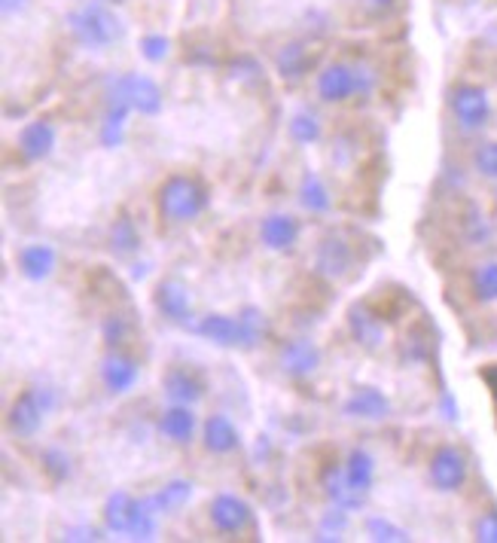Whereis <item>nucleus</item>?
<instances>
[{"label": "nucleus", "mask_w": 497, "mask_h": 543, "mask_svg": "<svg viewBox=\"0 0 497 543\" xmlns=\"http://www.w3.org/2000/svg\"><path fill=\"white\" fill-rule=\"evenodd\" d=\"M31 0H0V10H4V16H19L28 10Z\"/></svg>", "instance_id": "49530a36"}, {"label": "nucleus", "mask_w": 497, "mask_h": 543, "mask_svg": "<svg viewBox=\"0 0 497 543\" xmlns=\"http://www.w3.org/2000/svg\"><path fill=\"white\" fill-rule=\"evenodd\" d=\"M129 336H132V324H129L126 315L116 312V315H107L101 321V339H104L107 348H122L129 342Z\"/></svg>", "instance_id": "f704fd0d"}, {"label": "nucleus", "mask_w": 497, "mask_h": 543, "mask_svg": "<svg viewBox=\"0 0 497 543\" xmlns=\"http://www.w3.org/2000/svg\"><path fill=\"white\" fill-rule=\"evenodd\" d=\"M449 110L461 132H482L491 119V95L479 83H455L449 89Z\"/></svg>", "instance_id": "20e7f679"}, {"label": "nucleus", "mask_w": 497, "mask_h": 543, "mask_svg": "<svg viewBox=\"0 0 497 543\" xmlns=\"http://www.w3.org/2000/svg\"><path fill=\"white\" fill-rule=\"evenodd\" d=\"M467 476H470V458H467V452L461 446L446 443V446H440L437 452L430 455L427 479L437 492H443V495L461 492L467 486Z\"/></svg>", "instance_id": "39448f33"}, {"label": "nucleus", "mask_w": 497, "mask_h": 543, "mask_svg": "<svg viewBox=\"0 0 497 543\" xmlns=\"http://www.w3.org/2000/svg\"><path fill=\"white\" fill-rule=\"evenodd\" d=\"M202 446L205 452L211 455H232L241 449V434L235 428V421L223 412H211L205 421H202Z\"/></svg>", "instance_id": "aec40b11"}, {"label": "nucleus", "mask_w": 497, "mask_h": 543, "mask_svg": "<svg viewBox=\"0 0 497 543\" xmlns=\"http://www.w3.org/2000/svg\"><path fill=\"white\" fill-rule=\"evenodd\" d=\"M464 235H467V241H470L473 248L485 245V241L491 238V223L485 220V214H479L476 208H470V211H467V223H464Z\"/></svg>", "instance_id": "4c0bfd02"}, {"label": "nucleus", "mask_w": 497, "mask_h": 543, "mask_svg": "<svg viewBox=\"0 0 497 543\" xmlns=\"http://www.w3.org/2000/svg\"><path fill=\"white\" fill-rule=\"evenodd\" d=\"M470 290L476 303H497V260H485L473 269L470 275Z\"/></svg>", "instance_id": "473e14b6"}, {"label": "nucleus", "mask_w": 497, "mask_h": 543, "mask_svg": "<svg viewBox=\"0 0 497 543\" xmlns=\"http://www.w3.org/2000/svg\"><path fill=\"white\" fill-rule=\"evenodd\" d=\"M107 528H92V525H68L65 540H104Z\"/></svg>", "instance_id": "c03bdc74"}, {"label": "nucleus", "mask_w": 497, "mask_h": 543, "mask_svg": "<svg viewBox=\"0 0 497 543\" xmlns=\"http://www.w3.org/2000/svg\"><path fill=\"white\" fill-rule=\"evenodd\" d=\"M104 98L126 101L141 116H156L165 104L162 86L147 74H110L104 80Z\"/></svg>", "instance_id": "7ed1b4c3"}, {"label": "nucleus", "mask_w": 497, "mask_h": 543, "mask_svg": "<svg viewBox=\"0 0 497 543\" xmlns=\"http://www.w3.org/2000/svg\"><path fill=\"white\" fill-rule=\"evenodd\" d=\"M272 62H275V74L287 86H296L308 77V71H312V49H308V43H302V40H287L284 46H278Z\"/></svg>", "instance_id": "412c9836"}, {"label": "nucleus", "mask_w": 497, "mask_h": 543, "mask_svg": "<svg viewBox=\"0 0 497 543\" xmlns=\"http://www.w3.org/2000/svg\"><path fill=\"white\" fill-rule=\"evenodd\" d=\"M342 467H345L348 492H351V498H354V504H357V510H360V507L366 504L372 486H376V458H372L369 449L354 446V449L348 452V458H345Z\"/></svg>", "instance_id": "2eb2a0df"}, {"label": "nucleus", "mask_w": 497, "mask_h": 543, "mask_svg": "<svg viewBox=\"0 0 497 543\" xmlns=\"http://www.w3.org/2000/svg\"><path fill=\"white\" fill-rule=\"evenodd\" d=\"M68 31L83 49H92V52L110 49L126 37V25H122V19L110 10V4H104V0H86V4L71 10Z\"/></svg>", "instance_id": "f03ea898"}, {"label": "nucleus", "mask_w": 497, "mask_h": 543, "mask_svg": "<svg viewBox=\"0 0 497 543\" xmlns=\"http://www.w3.org/2000/svg\"><path fill=\"white\" fill-rule=\"evenodd\" d=\"M208 522L217 534H226V537H235V534H244L247 528L254 525V510L251 504H247L244 498L238 495H217L211 498L208 504Z\"/></svg>", "instance_id": "1a4fd4ad"}, {"label": "nucleus", "mask_w": 497, "mask_h": 543, "mask_svg": "<svg viewBox=\"0 0 497 543\" xmlns=\"http://www.w3.org/2000/svg\"><path fill=\"white\" fill-rule=\"evenodd\" d=\"M238 321H241V351H257L272 333L269 315L263 309H257V306L238 309Z\"/></svg>", "instance_id": "bb28decb"}, {"label": "nucleus", "mask_w": 497, "mask_h": 543, "mask_svg": "<svg viewBox=\"0 0 497 543\" xmlns=\"http://www.w3.org/2000/svg\"><path fill=\"white\" fill-rule=\"evenodd\" d=\"M287 135H290V141L299 144V147H312V144H318V141L324 138V123H321V116H318L315 110H308V107L296 110V113L290 116V123H287Z\"/></svg>", "instance_id": "c85d7f7f"}, {"label": "nucleus", "mask_w": 497, "mask_h": 543, "mask_svg": "<svg viewBox=\"0 0 497 543\" xmlns=\"http://www.w3.org/2000/svg\"><path fill=\"white\" fill-rule=\"evenodd\" d=\"M400 7V0H357V10L366 16V19H391Z\"/></svg>", "instance_id": "ea45409f"}, {"label": "nucleus", "mask_w": 497, "mask_h": 543, "mask_svg": "<svg viewBox=\"0 0 497 543\" xmlns=\"http://www.w3.org/2000/svg\"><path fill=\"white\" fill-rule=\"evenodd\" d=\"M366 537L376 540V543H409L412 540V534L403 525H397V522H391L385 516H369L366 519Z\"/></svg>", "instance_id": "72a5a7b5"}, {"label": "nucleus", "mask_w": 497, "mask_h": 543, "mask_svg": "<svg viewBox=\"0 0 497 543\" xmlns=\"http://www.w3.org/2000/svg\"><path fill=\"white\" fill-rule=\"evenodd\" d=\"M193 333L202 336L205 342L217 345V348H241V321H238V315L211 312V315L199 318Z\"/></svg>", "instance_id": "5701e85b"}, {"label": "nucleus", "mask_w": 497, "mask_h": 543, "mask_svg": "<svg viewBox=\"0 0 497 543\" xmlns=\"http://www.w3.org/2000/svg\"><path fill=\"white\" fill-rule=\"evenodd\" d=\"M150 501L156 504V510L162 516H174V513H180L186 504L193 501V482L190 479H168L165 486H159L150 495Z\"/></svg>", "instance_id": "cd10ccee"}, {"label": "nucleus", "mask_w": 497, "mask_h": 543, "mask_svg": "<svg viewBox=\"0 0 497 543\" xmlns=\"http://www.w3.org/2000/svg\"><path fill=\"white\" fill-rule=\"evenodd\" d=\"M379 86V71L369 62H357V101H366Z\"/></svg>", "instance_id": "79ce46f5"}, {"label": "nucleus", "mask_w": 497, "mask_h": 543, "mask_svg": "<svg viewBox=\"0 0 497 543\" xmlns=\"http://www.w3.org/2000/svg\"><path fill=\"white\" fill-rule=\"evenodd\" d=\"M43 421H46V412L43 406L37 403L34 391L25 388L13 403H10V412H7V431L19 440H31L40 434L43 428Z\"/></svg>", "instance_id": "f3484780"}, {"label": "nucleus", "mask_w": 497, "mask_h": 543, "mask_svg": "<svg viewBox=\"0 0 497 543\" xmlns=\"http://www.w3.org/2000/svg\"><path fill=\"white\" fill-rule=\"evenodd\" d=\"M391 412H394V406H391L388 394L372 385L354 388L348 394V400L342 403V415L360 418V421H385V418H391Z\"/></svg>", "instance_id": "a211bd4d"}, {"label": "nucleus", "mask_w": 497, "mask_h": 543, "mask_svg": "<svg viewBox=\"0 0 497 543\" xmlns=\"http://www.w3.org/2000/svg\"><path fill=\"white\" fill-rule=\"evenodd\" d=\"M299 235H302V226L287 211H272L260 220V241L272 254H290L299 245Z\"/></svg>", "instance_id": "4468645a"}, {"label": "nucleus", "mask_w": 497, "mask_h": 543, "mask_svg": "<svg viewBox=\"0 0 497 543\" xmlns=\"http://www.w3.org/2000/svg\"><path fill=\"white\" fill-rule=\"evenodd\" d=\"M205 379L196 373V370H190V367H180V364H174V367H168L165 373H162V394L171 400V403H183V406H196V403H202L205 400Z\"/></svg>", "instance_id": "dca6fc26"}, {"label": "nucleus", "mask_w": 497, "mask_h": 543, "mask_svg": "<svg viewBox=\"0 0 497 543\" xmlns=\"http://www.w3.org/2000/svg\"><path fill=\"white\" fill-rule=\"evenodd\" d=\"M354 269V248L342 232H327L315 248V272L327 281H342Z\"/></svg>", "instance_id": "6e6552de"}, {"label": "nucleus", "mask_w": 497, "mask_h": 543, "mask_svg": "<svg viewBox=\"0 0 497 543\" xmlns=\"http://www.w3.org/2000/svg\"><path fill=\"white\" fill-rule=\"evenodd\" d=\"M156 431L165 443L171 446H190L196 440L199 431V418L193 406H183V403H171L159 412L156 418Z\"/></svg>", "instance_id": "ddd939ff"}, {"label": "nucleus", "mask_w": 497, "mask_h": 543, "mask_svg": "<svg viewBox=\"0 0 497 543\" xmlns=\"http://www.w3.org/2000/svg\"><path fill=\"white\" fill-rule=\"evenodd\" d=\"M98 376H101V385L107 394L113 397H122V394H129L138 379H141V367H138V360L129 357V354H122L119 348H110L104 357H101V364H98Z\"/></svg>", "instance_id": "9b49d317"}, {"label": "nucleus", "mask_w": 497, "mask_h": 543, "mask_svg": "<svg viewBox=\"0 0 497 543\" xmlns=\"http://www.w3.org/2000/svg\"><path fill=\"white\" fill-rule=\"evenodd\" d=\"M55 144H58V132L49 119H31V123L19 132L16 138V147L22 153L25 162H43L55 153Z\"/></svg>", "instance_id": "6ab92c4d"}, {"label": "nucleus", "mask_w": 497, "mask_h": 543, "mask_svg": "<svg viewBox=\"0 0 497 543\" xmlns=\"http://www.w3.org/2000/svg\"><path fill=\"white\" fill-rule=\"evenodd\" d=\"M153 309L159 312L162 321L183 327V330H196V315H193V293L180 278H162L153 290Z\"/></svg>", "instance_id": "423d86ee"}, {"label": "nucleus", "mask_w": 497, "mask_h": 543, "mask_svg": "<svg viewBox=\"0 0 497 543\" xmlns=\"http://www.w3.org/2000/svg\"><path fill=\"white\" fill-rule=\"evenodd\" d=\"M321 489H324V495L330 498V504L345 507L348 513L357 510V504H354V498H351V492H348L345 467H342V464H327V467H324V473H321Z\"/></svg>", "instance_id": "7c9ffc66"}, {"label": "nucleus", "mask_w": 497, "mask_h": 543, "mask_svg": "<svg viewBox=\"0 0 497 543\" xmlns=\"http://www.w3.org/2000/svg\"><path fill=\"white\" fill-rule=\"evenodd\" d=\"M208 202H211L208 187L196 174H171L156 190V211L171 226L199 220L208 211Z\"/></svg>", "instance_id": "f257e3e1"}, {"label": "nucleus", "mask_w": 497, "mask_h": 543, "mask_svg": "<svg viewBox=\"0 0 497 543\" xmlns=\"http://www.w3.org/2000/svg\"><path fill=\"white\" fill-rule=\"evenodd\" d=\"M491 199H494V208H497V187H494V193H491Z\"/></svg>", "instance_id": "de8ad7c7"}, {"label": "nucleus", "mask_w": 497, "mask_h": 543, "mask_svg": "<svg viewBox=\"0 0 497 543\" xmlns=\"http://www.w3.org/2000/svg\"><path fill=\"white\" fill-rule=\"evenodd\" d=\"M473 537L482 543H497V510H488L476 519L473 525Z\"/></svg>", "instance_id": "37998d69"}, {"label": "nucleus", "mask_w": 497, "mask_h": 543, "mask_svg": "<svg viewBox=\"0 0 497 543\" xmlns=\"http://www.w3.org/2000/svg\"><path fill=\"white\" fill-rule=\"evenodd\" d=\"M296 199H299V205H302L308 214H327V211L333 208V193H330V187L324 184V177L315 174V171H305V174H302Z\"/></svg>", "instance_id": "a878e982"}, {"label": "nucleus", "mask_w": 497, "mask_h": 543, "mask_svg": "<svg viewBox=\"0 0 497 543\" xmlns=\"http://www.w3.org/2000/svg\"><path fill=\"white\" fill-rule=\"evenodd\" d=\"M315 92L324 104L357 101V62H330L315 80Z\"/></svg>", "instance_id": "9d476101"}, {"label": "nucleus", "mask_w": 497, "mask_h": 543, "mask_svg": "<svg viewBox=\"0 0 497 543\" xmlns=\"http://www.w3.org/2000/svg\"><path fill=\"white\" fill-rule=\"evenodd\" d=\"M40 467L49 476V482H55V486H65V482H71L74 470H77L74 455L68 449H61V446H46L40 452Z\"/></svg>", "instance_id": "c756f323"}, {"label": "nucleus", "mask_w": 497, "mask_h": 543, "mask_svg": "<svg viewBox=\"0 0 497 543\" xmlns=\"http://www.w3.org/2000/svg\"><path fill=\"white\" fill-rule=\"evenodd\" d=\"M348 333L357 342V348H363L369 354L382 351L385 342H388V327H385L382 315L372 312L366 303H357V306L348 309Z\"/></svg>", "instance_id": "f8f14e48"}, {"label": "nucleus", "mask_w": 497, "mask_h": 543, "mask_svg": "<svg viewBox=\"0 0 497 543\" xmlns=\"http://www.w3.org/2000/svg\"><path fill=\"white\" fill-rule=\"evenodd\" d=\"M135 495L129 492H110L104 498V507H101V522L107 528V534H129V525H132V513H135Z\"/></svg>", "instance_id": "393cba45"}, {"label": "nucleus", "mask_w": 497, "mask_h": 543, "mask_svg": "<svg viewBox=\"0 0 497 543\" xmlns=\"http://www.w3.org/2000/svg\"><path fill=\"white\" fill-rule=\"evenodd\" d=\"M16 266H19V275L25 281H49L55 275V266H58V254L52 245H46V241H31V245H25L19 254H16Z\"/></svg>", "instance_id": "4be33fe9"}, {"label": "nucleus", "mask_w": 497, "mask_h": 543, "mask_svg": "<svg viewBox=\"0 0 497 543\" xmlns=\"http://www.w3.org/2000/svg\"><path fill=\"white\" fill-rule=\"evenodd\" d=\"M104 4H122V0H104Z\"/></svg>", "instance_id": "09e8293b"}, {"label": "nucleus", "mask_w": 497, "mask_h": 543, "mask_svg": "<svg viewBox=\"0 0 497 543\" xmlns=\"http://www.w3.org/2000/svg\"><path fill=\"white\" fill-rule=\"evenodd\" d=\"M141 232H138V226H135V220L122 211V214H116V220L110 223V232H107V248H110V254L116 257V260H132L138 251H141Z\"/></svg>", "instance_id": "b1692460"}, {"label": "nucleus", "mask_w": 497, "mask_h": 543, "mask_svg": "<svg viewBox=\"0 0 497 543\" xmlns=\"http://www.w3.org/2000/svg\"><path fill=\"white\" fill-rule=\"evenodd\" d=\"M159 519L162 513L156 510V504L147 498H138L135 501V513H132V525H129V540H153L156 531H159Z\"/></svg>", "instance_id": "2f4dec72"}, {"label": "nucleus", "mask_w": 497, "mask_h": 543, "mask_svg": "<svg viewBox=\"0 0 497 543\" xmlns=\"http://www.w3.org/2000/svg\"><path fill=\"white\" fill-rule=\"evenodd\" d=\"M321 364H324V351L315 339L296 336V339L281 342L278 348V370L293 382L312 379L321 370Z\"/></svg>", "instance_id": "0eeeda50"}, {"label": "nucleus", "mask_w": 497, "mask_h": 543, "mask_svg": "<svg viewBox=\"0 0 497 543\" xmlns=\"http://www.w3.org/2000/svg\"><path fill=\"white\" fill-rule=\"evenodd\" d=\"M430 357V342L421 336V333H406V342H403V360L406 364H421V360Z\"/></svg>", "instance_id": "a19ab883"}, {"label": "nucleus", "mask_w": 497, "mask_h": 543, "mask_svg": "<svg viewBox=\"0 0 497 543\" xmlns=\"http://www.w3.org/2000/svg\"><path fill=\"white\" fill-rule=\"evenodd\" d=\"M345 528H348V510L333 504V510H327V513L321 516V525H318V537H315V540H342Z\"/></svg>", "instance_id": "c9c22d12"}, {"label": "nucleus", "mask_w": 497, "mask_h": 543, "mask_svg": "<svg viewBox=\"0 0 497 543\" xmlns=\"http://www.w3.org/2000/svg\"><path fill=\"white\" fill-rule=\"evenodd\" d=\"M473 171L482 180H497V141H482L473 150Z\"/></svg>", "instance_id": "e433bc0d"}, {"label": "nucleus", "mask_w": 497, "mask_h": 543, "mask_svg": "<svg viewBox=\"0 0 497 543\" xmlns=\"http://www.w3.org/2000/svg\"><path fill=\"white\" fill-rule=\"evenodd\" d=\"M141 55L147 58V62L159 65L171 55V40L165 34H144L141 37Z\"/></svg>", "instance_id": "58836bf2"}, {"label": "nucleus", "mask_w": 497, "mask_h": 543, "mask_svg": "<svg viewBox=\"0 0 497 543\" xmlns=\"http://www.w3.org/2000/svg\"><path fill=\"white\" fill-rule=\"evenodd\" d=\"M479 376H482V382L488 385V391H491V400H494V406H497V364L485 367Z\"/></svg>", "instance_id": "a18cd8bd"}]
</instances>
